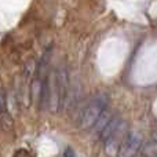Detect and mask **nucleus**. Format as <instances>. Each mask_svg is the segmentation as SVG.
Returning <instances> with one entry per match:
<instances>
[{"label":"nucleus","instance_id":"nucleus-1","mask_svg":"<svg viewBox=\"0 0 157 157\" xmlns=\"http://www.w3.org/2000/svg\"><path fill=\"white\" fill-rule=\"evenodd\" d=\"M106 105H108L106 94H98L97 97L92 98L78 117V128H81V130L91 128L99 119L101 114L106 110Z\"/></svg>","mask_w":157,"mask_h":157},{"label":"nucleus","instance_id":"nucleus-2","mask_svg":"<svg viewBox=\"0 0 157 157\" xmlns=\"http://www.w3.org/2000/svg\"><path fill=\"white\" fill-rule=\"evenodd\" d=\"M142 145V134L138 131H131L121 141V145L117 152V157H134Z\"/></svg>","mask_w":157,"mask_h":157},{"label":"nucleus","instance_id":"nucleus-3","mask_svg":"<svg viewBox=\"0 0 157 157\" xmlns=\"http://www.w3.org/2000/svg\"><path fill=\"white\" fill-rule=\"evenodd\" d=\"M55 80H57L58 95H59V109H61L65 106L69 91V75L65 66H61L58 71H55Z\"/></svg>","mask_w":157,"mask_h":157},{"label":"nucleus","instance_id":"nucleus-4","mask_svg":"<svg viewBox=\"0 0 157 157\" xmlns=\"http://www.w3.org/2000/svg\"><path fill=\"white\" fill-rule=\"evenodd\" d=\"M120 124H121V120H120V117H117V116L112 117V119L109 120L108 124L103 127V130L99 132V138L102 139V141H108V139L110 138V136L117 131V128L120 127Z\"/></svg>","mask_w":157,"mask_h":157},{"label":"nucleus","instance_id":"nucleus-5","mask_svg":"<svg viewBox=\"0 0 157 157\" xmlns=\"http://www.w3.org/2000/svg\"><path fill=\"white\" fill-rule=\"evenodd\" d=\"M144 157H157V141H150L142 147Z\"/></svg>","mask_w":157,"mask_h":157},{"label":"nucleus","instance_id":"nucleus-6","mask_svg":"<svg viewBox=\"0 0 157 157\" xmlns=\"http://www.w3.org/2000/svg\"><path fill=\"white\" fill-rule=\"evenodd\" d=\"M110 119H112L110 113L105 110V112H103V113L99 116V119L97 120V123H95V124L92 125V127H95V131H98V134H99L101 131L103 130V127H105V125L109 123V120H110Z\"/></svg>","mask_w":157,"mask_h":157},{"label":"nucleus","instance_id":"nucleus-7","mask_svg":"<svg viewBox=\"0 0 157 157\" xmlns=\"http://www.w3.org/2000/svg\"><path fill=\"white\" fill-rule=\"evenodd\" d=\"M8 112V105H7V97H6L4 91L0 88V114H4Z\"/></svg>","mask_w":157,"mask_h":157},{"label":"nucleus","instance_id":"nucleus-8","mask_svg":"<svg viewBox=\"0 0 157 157\" xmlns=\"http://www.w3.org/2000/svg\"><path fill=\"white\" fill-rule=\"evenodd\" d=\"M65 157H75V153H73V150L72 149H66L65 150V155H63Z\"/></svg>","mask_w":157,"mask_h":157}]
</instances>
